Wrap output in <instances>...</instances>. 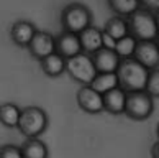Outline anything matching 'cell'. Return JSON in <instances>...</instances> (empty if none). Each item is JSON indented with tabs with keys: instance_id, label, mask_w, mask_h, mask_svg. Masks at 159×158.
Returning <instances> with one entry per match:
<instances>
[{
	"instance_id": "6da1fadb",
	"label": "cell",
	"mask_w": 159,
	"mask_h": 158,
	"mask_svg": "<svg viewBox=\"0 0 159 158\" xmlns=\"http://www.w3.org/2000/svg\"><path fill=\"white\" fill-rule=\"evenodd\" d=\"M149 69L139 64L136 60H123L120 63V68L116 71L118 78V87H121L125 92H136V91H146L148 84Z\"/></svg>"
},
{
	"instance_id": "7a4b0ae2",
	"label": "cell",
	"mask_w": 159,
	"mask_h": 158,
	"mask_svg": "<svg viewBox=\"0 0 159 158\" xmlns=\"http://www.w3.org/2000/svg\"><path fill=\"white\" fill-rule=\"evenodd\" d=\"M128 22V30L129 35L134 36L138 41H152L159 36V28H157V18L156 13L146 10L141 7L134 13H131L126 18Z\"/></svg>"
},
{
	"instance_id": "3957f363",
	"label": "cell",
	"mask_w": 159,
	"mask_h": 158,
	"mask_svg": "<svg viewBox=\"0 0 159 158\" xmlns=\"http://www.w3.org/2000/svg\"><path fill=\"white\" fill-rule=\"evenodd\" d=\"M59 22H61L62 31H70L79 35L92 25V12L85 3L70 2L61 10Z\"/></svg>"
},
{
	"instance_id": "277c9868",
	"label": "cell",
	"mask_w": 159,
	"mask_h": 158,
	"mask_svg": "<svg viewBox=\"0 0 159 158\" xmlns=\"http://www.w3.org/2000/svg\"><path fill=\"white\" fill-rule=\"evenodd\" d=\"M48 114L44 109L38 105H26L21 109L20 122H18V130L26 138H39V135L48 128Z\"/></svg>"
},
{
	"instance_id": "5b68a950",
	"label": "cell",
	"mask_w": 159,
	"mask_h": 158,
	"mask_svg": "<svg viewBox=\"0 0 159 158\" xmlns=\"http://www.w3.org/2000/svg\"><path fill=\"white\" fill-rule=\"evenodd\" d=\"M66 73L70 79H74L80 86H90L97 76V68L90 55L80 53L77 56L66 60Z\"/></svg>"
},
{
	"instance_id": "8992f818",
	"label": "cell",
	"mask_w": 159,
	"mask_h": 158,
	"mask_svg": "<svg viewBox=\"0 0 159 158\" xmlns=\"http://www.w3.org/2000/svg\"><path fill=\"white\" fill-rule=\"evenodd\" d=\"M154 112V97H151L146 91L126 92L125 115L133 120H144Z\"/></svg>"
},
{
	"instance_id": "52a82bcc",
	"label": "cell",
	"mask_w": 159,
	"mask_h": 158,
	"mask_svg": "<svg viewBox=\"0 0 159 158\" xmlns=\"http://www.w3.org/2000/svg\"><path fill=\"white\" fill-rule=\"evenodd\" d=\"M26 50L34 60L41 61L44 58H48L49 55H52V53H56V36L51 35L49 31L38 30Z\"/></svg>"
},
{
	"instance_id": "ba28073f",
	"label": "cell",
	"mask_w": 159,
	"mask_h": 158,
	"mask_svg": "<svg viewBox=\"0 0 159 158\" xmlns=\"http://www.w3.org/2000/svg\"><path fill=\"white\" fill-rule=\"evenodd\" d=\"M75 99H77L79 107L87 114H100L105 110L103 96L100 92H97L95 89H92L90 86H80Z\"/></svg>"
},
{
	"instance_id": "9c48e42d",
	"label": "cell",
	"mask_w": 159,
	"mask_h": 158,
	"mask_svg": "<svg viewBox=\"0 0 159 158\" xmlns=\"http://www.w3.org/2000/svg\"><path fill=\"white\" fill-rule=\"evenodd\" d=\"M38 28L33 22L26 18H18L10 26V40L20 48H28V45L36 35Z\"/></svg>"
},
{
	"instance_id": "30bf717a",
	"label": "cell",
	"mask_w": 159,
	"mask_h": 158,
	"mask_svg": "<svg viewBox=\"0 0 159 158\" xmlns=\"http://www.w3.org/2000/svg\"><path fill=\"white\" fill-rule=\"evenodd\" d=\"M133 60H136L139 64L148 68L149 71L157 69L159 68V46L156 43V40H152V41H138Z\"/></svg>"
},
{
	"instance_id": "8fae6325",
	"label": "cell",
	"mask_w": 159,
	"mask_h": 158,
	"mask_svg": "<svg viewBox=\"0 0 159 158\" xmlns=\"http://www.w3.org/2000/svg\"><path fill=\"white\" fill-rule=\"evenodd\" d=\"M56 53L61 55L62 58H74L80 55L82 51V45H80V38L77 33H70V31H59L56 35Z\"/></svg>"
},
{
	"instance_id": "7c38bea8",
	"label": "cell",
	"mask_w": 159,
	"mask_h": 158,
	"mask_svg": "<svg viewBox=\"0 0 159 158\" xmlns=\"http://www.w3.org/2000/svg\"><path fill=\"white\" fill-rule=\"evenodd\" d=\"M90 56L97 68V73H116L121 63V58L115 53V50L108 48H100Z\"/></svg>"
},
{
	"instance_id": "4fadbf2b",
	"label": "cell",
	"mask_w": 159,
	"mask_h": 158,
	"mask_svg": "<svg viewBox=\"0 0 159 158\" xmlns=\"http://www.w3.org/2000/svg\"><path fill=\"white\" fill-rule=\"evenodd\" d=\"M80 38V45H82V51L87 55H93L95 51L100 48H103V41H102V28H98L95 25H90L89 28H85L82 33H79Z\"/></svg>"
},
{
	"instance_id": "5bb4252c",
	"label": "cell",
	"mask_w": 159,
	"mask_h": 158,
	"mask_svg": "<svg viewBox=\"0 0 159 158\" xmlns=\"http://www.w3.org/2000/svg\"><path fill=\"white\" fill-rule=\"evenodd\" d=\"M125 105H126V92L121 87H115L103 94V107L107 112L118 115L125 114Z\"/></svg>"
},
{
	"instance_id": "9a60e30c",
	"label": "cell",
	"mask_w": 159,
	"mask_h": 158,
	"mask_svg": "<svg viewBox=\"0 0 159 158\" xmlns=\"http://www.w3.org/2000/svg\"><path fill=\"white\" fill-rule=\"evenodd\" d=\"M39 66L43 69V73L49 78H57L66 73V58H62L57 53H52L48 58L39 61Z\"/></svg>"
},
{
	"instance_id": "2e32d148",
	"label": "cell",
	"mask_w": 159,
	"mask_h": 158,
	"mask_svg": "<svg viewBox=\"0 0 159 158\" xmlns=\"http://www.w3.org/2000/svg\"><path fill=\"white\" fill-rule=\"evenodd\" d=\"M23 158H48L49 150L43 140L39 138H25V142L20 145Z\"/></svg>"
},
{
	"instance_id": "e0dca14e",
	"label": "cell",
	"mask_w": 159,
	"mask_h": 158,
	"mask_svg": "<svg viewBox=\"0 0 159 158\" xmlns=\"http://www.w3.org/2000/svg\"><path fill=\"white\" fill-rule=\"evenodd\" d=\"M102 30H103L105 33H108L110 36L115 40V41H118L120 38H123V36H126V35H129L126 18H123V17H118V15L110 17V18L105 22V25H103Z\"/></svg>"
},
{
	"instance_id": "ac0fdd59",
	"label": "cell",
	"mask_w": 159,
	"mask_h": 158,
	"mask_svg": "<svg viewBox=\"0 0 159 158\" xmlns=\"http://www.w3.org/2000/svg\"><path fill=\"white\" fill-rule=\"evenodd\" d=\"M20 115H21V109L15 102L0 104V124L2 125L8 127V128L18 127Z\"/></svg>"
},
{
	"instance_id": "d6986e66",
	"label": "cell",
	"mask_w": 159,
	"mask_h": 158,
	"mask_svg": "<svg viewBox=\"0 0 159 158\" xmlns=\"http://www.w3.org/2000/svg\"><path fill=\"white\" fill-rule=\"evenodd\" d=\"M107 7L113 12L115 15L128 18L131 13L141 8V0H108Z\"/></svg>"
},
{
	"instance_id": "ffe728a7",
	"label": "cell",
	"mask_w": 159,
	"mask_h": 158,
	"mask_svg": "<svg viewBox=\"0 0 159 158\" xmlns=\"http://www.w3.org/2000/svg\"><path fill=\"white\" fill-rule=\"evenodd\" d=\"M90 87L103 96L105 92L118 87V78H116V73H97V76H95V79L92 81Z\"/></svg>"
},
{
	"instance_id": "44dd1931",
	"label": "cell",
	"mask_w": 159,
	"mask_h": 158,
	"mask_svg": "<svg viewBox=\"0 0 159 158\" xmlns=\"http://www.w3.org/2000/svg\"><path fill=\"white\" fill-rule=\"evenodd\" d=\"M136 45H138V40L131 36V35H126V36L120 38L115 45V53L123 60H131L133 55H134V50H136Z\"/></svg>"
},
{
	"instance_id": "7402d4cb",
	"label": "cell",
	"mask_w": 159,
	"mask_h": 158,
	"mask_svg": "<svg viewBox=\"0 0 159 158\" xmlns=\"http://www.w3.org/2000/svg\"><path fill=\"white\" fill-rule=\"evenodd\" d=\"M146 92L151 97H159V68L149 71L148 84H146Z\"/></svg>"
},
{
	"instance_id": "603a6c76",
	"label": "cell",
	"mask_w": 159,
	"mask_h": 158,
	"mask_svg": "<svg viewBox=\"0 0 159 158\" xmlns=\"http://www.w3.org/2000/svg\"><path fill=\"white\" fill-rule=\"evenodd\" d=\"M0 158H23L21 148L13 143L0 145Z\"/></svg>"
},
{
	"instance_id": "cb8c5ba5",
	"label": "cell",
	"mask_w": 159,
	"mask_h": 158,
	"mask_svg": "<svg viewBox=\"0 0 159 158\" xmlns=\"http://www.w3.org/2000/svg\"><path fill=\"white\" fill-rule=\"evenodd\" d=\"M141 7L152 13H159V0H141Z\"/></svg>"
},
{
	"instance_id": "d4e9b609",
	"label": "cell",
	"mask_w": 159,
	"mask_h": 158,
	"mask_svg": "<svg viewBox=\"0 0 159 158\" xmlns=\"http://www.w3.org/2000/svg\"><path fill=\"white\" fill-rule=\"evenodd\" d=\"M102 41H103V48L115 50V45H116V41H115V40L110 36L108 33H105L103 30H102Z\"/></svg>"
},
{
	"instance_id": "484cf974",
	"label": "cell",
	"mask_w": 159,
	"mask_h": 158,
	"mask_svg": "<svg viewBox=\"0 0 159 158\" xmlns=\"http://www.w3.org/2000/svg\"><path fill=\"white\" fill-rule=\"evenodd\" d=\"M151 156L152 158H159V140L152 145V148H151Z\"/></svg>"
},
{
	"instance_id": "4316f807",
	"label": "cell",
	"mask_w": 159,
	"mask_h": 158,
	"mask_svg": "<svg viewBox=\"0 0 159 158\" xmlns=\"http://www.w3.org/2000/svg\"><path fill=\"white\" fill-rule=\"evenodd\" d=\"M156 135H157V140H159V122L156 124Z\"/></svg>"
},
{
	"instance_id": "83f0119b",
	"label": "cell",
	"mask_w": 159,
	"mask_h": 158,
	"mask_svg": "<svg viewBox=\"0 0 159 158\" xmlns=\"http://www.w3.org/2000/svg\"><path fill=\"white\" fill-rule=\"evenodd\" d=\"M156 18H157V28H159V13H156Z\"/></svg>"
},
{
	"instance_id": "f1b7e54d",
	"label": "cell",
	"mask_w": 159,
	"mask_h": 158,
	"mask_svg": "<svg viewBox=\"0 0 159 158\" xmlns=\"http://www.w3.org/2000/svg\"><path fill=\"white\" fill-rule=\"evenodd\" d=\"M156 43H157V46H159V36H157V40H156Z\"/></svg>"
}]
</instances>
